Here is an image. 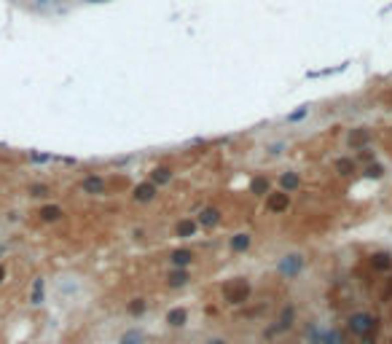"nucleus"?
<instances>
[{
    "label": "nucleus",
    "instance_id": "1",
    "mask_svg": "<svg viewBox=\"0 0 392 344\" xmlns=\"http://www.w3.org/2000/svg\"><path fill=\"white\" fill-rule=\"evenodd\" d=\"M347 328L352 336H360V339H365V336H371L376 328H379V320H376L371 312H352V315L347 317Z\"/></svg>",
    "mask_w": 392,
    "mask_h": 344
},
{
    "label": "nucleus",
    "instance_id": "2",
    "mask_svg": "<svg viewBox=\"0 0 392 344\" xmlns=\"http://www.w3.org/2000/svg\"><path fill=\"white\" fill-rule=\"evenodd\" d=\"M223 299H226V304H245L250 299V283L242 280V277L226 283L223 285Z\"/></svg>",
    "mask_w": 392,
    "mask_h": 344
},
{
    "label": "nucleus",
    "instance_id": "3",
    "mask_svg": "<svg viewBox=\"0 0 392 344\" xmlns=\"http://www.w3.org/2000/svg\"><path fill=\"white\" fill-rule=\"evenodd\" d=\"M304 267V258L299 253H290L279 261V275L282 277H299V272Z\"/></svg>",
    "mask_w": 392,
    "mask_h": 344
},
{
    "label": "nucleus",
    "instance_id": "4",
    "mask_svg": "<svg viewBox=\"0 0 392 344\" xmlns=\"http://www.w3.org/2000/svg\"><path fill=\"white\" fill-rule=\"evenodd\" d=\"M266 207L271 213H285L290 207V194L287 191H274V194H266Z\"/></svg>",
    "mask_w": 392,
    "mask_h": 344
},
{
    "label": "nucleus",
    "instance_id": "5",
    "mask_svg": "<svg viewBox=\"0 0 392 344\" xmlns=\"http://www.w3.org/2000/svg\"><path fill=\"white\" fill-rule=\"evenodd\" d=\"M81 191L83 194H91V197H100V194H105V181L103 178H86V181L81 183Z\"/></svg>",
    "mask_w": 392,
    "mask_h": 344
},
{
    "label": "nucleus",
    "instance_id": "6",
    "mask_svg": "<svg viewBox=\"0 0 392 344\" xmlns=\"http://www.w3.org/2000/svg\"><path fill=\"white\" fill-rule=\"evenodd\" d=\"M199 223L205 226V229H213V226H218L221 223V210L218 207H205L199 213Z\"/></svg>",
    "mask_w": 392,
    "mask_h": 344
},
{
    "label": "nucleus",
    "instance_id": "7",
    "mask_svg": "<svg viewBox=\"0 0 392 344\" xmlns=\"http://www.w3.org/2000/svg\"><path fill=\"white\" fill-rule=\"evenodd\" d=\"M135 202H151L153 197H156V186L148 181V183H140V186H135Z\"/></svg>",
    "mask_w": 392,
    "mask_h": 344
},
{
    "label": "nucleus",
    "instance_id": "8",
    "mask_svg": "<svg viewBox=\"0 0 392 344\" xmlns=\"http://www.w3.org/2000/svg\"><path fill=\"white\" fill-rule=\"evenodd\" d=\"M371 267H373L376 272H389V269H392V255H389V253H376V255H371Z\"/></svg>",
    "mask_w": 392,
    "mask_h": 344
},
{
    "label": "nucleus",
    "instance_id": "9",
    "mask_svg": "<svg viewBox=\"0 0 392 344\" xmlns=\"http://www.w3.org/2000/svg\"><path fill=\"white\" fill-rule=\"evenodd\" d=\"M250 191H253L255 197H266V194H269V178H266V175H255L253 183H250Z\"/></svg>",
    "mask_w": 392,
    "mask_h": 344
},
{
    "label": "nucleus",
    "instance_id": "10",
    "mask_svg": "<svg viewBox=\"0 0 392 344\" xmlns=\"http://www.w3.org/2000/svg\"><path fill=\"white\" fill-rule=\"evenodd\" d=\"M172 178V169L169 167H153L151 169V183L153 186H164Z\"/></svg>",
    "mask_w": 392,
    "mask_h": 344
},
{
    "label": "nucleus",
    "instance_id": "11",
    "mask_svg": "<svg viewBox=\"0 0 392 344\" xmlns=\"http://www.w3.org/2000/svg\"><path fill=\"white\" fill-rule=\"evenodd\" d=\"M247 247H250V234L239 231V234H234V237H231V250H234V253H245Z\"/></svg>",
    "mask_w": 392,
    "mask_h": 344
},
{
    "label": "nucleus",
    "instance_id": "12",
    "mask_svg": "<svg viewBox=\"0 0 392 344\" xmlns=\"http://www.w3.org/2000/svg\"><path fill=\"white\" fill-rule=\"evenodd\" d=\"M185 320H188V312H185V309H180V307L169 309V315H167V323H169L172 328H180V325H185Z\"/></svg>",
    "mask_w": 392,
    "mask_h": 344
},
{
    "label": "nucleus",
    "instance_id": "13",
    "mask_svg": "<svg viewBox=\"0 0 392 344\" xmlns=\"http://www.w3.org/2000/svg\"><path fill=\"white\" fill-rule=\"evenodd\" d=\"M368 140H371V132L360 127V129H355V132L349 135V145H352V148H363V145L368 143Z\"/></svg>",
    "mask_w": 392,
    "mask_h": 344
},
{
    "label": "nucleus",
    "instance_id": "14",
    "mask_svg": "<svg viewBox=\"0 0 392 344\" xmlns=\"http://www.w3.org/2000/svg\"><path fill=\"white\" fill-rule=\"evenodd\" d=\"M299 175H296V172H285V175H279V186H282V191H296L299 189Z\"/></svg>",
    "mask_w": 392,
    "mask_h": 344
},
{
    "label": "nucleus",
    "instance_id": "15",
    "mask_svg": "<svg viewBox=\"0 0 392 344\" xmlns=\"http://www.w3.org/2000/svg\"><path fill=\"white\" fill-rule=\"evenodd\" d=\"M169 258H172V264H175V267L180 269V267H188V264L193 261V253H191V250H185V247H183V250H175V253H172Z\"/></svg>",
    "mask_w": 392,
    "mask_h": 344
},
{
    "label": "nucleus",
    "instance_id": "16",
    "mask_svg": "<svg viewBox=\"0 0 392 344\" xmlns=\"http://www.w3.org/2000/svg\"><path fill=\"white\" fill-rule=\"evenodd\" d=\"M62 215H65V213H62V207H57V205H46V207H41V218H43L46 223L59 221Z\"/></svg>",
    "mask_w": 392,
    "mask_h": 344
},
{
    "label": "nucleus",
    "instance_id": "17",
    "mask_svg": "<svg viewBox=\"0 0 392 344\" xmlns=\"http://www.w3.org/2000/svg\"><path fill=\"white\" fill-rule=\"evenodd\" d=\"M175 234H177L180 239L193 237V234H196V223H193V221H180V223L175 226Z\"/></svg>",
    "mask_w": 392,
    "mask_h": 344
},
{
    "label": "nucleus",
    "instance_id": "18",
    "mask_svg": "<svg viewBox=\"0 0 392 344\" xmlns=\"http://www.w3.org/2000/svg\"><path fill=\"white\" fill-rule=\"evenodd\" d=\"M143 341H145V336H143V331H137V328H129L119 339V344H143Z\"/></svg>",
    "mask_w": 392,
    "mask_h": 344
},
{
    "label": "nucleus",
    "instance_id": "19",
    "mask_svg": "<svg viewBox=\"0 0 392 344\" xmlns=\"http://www.w3.org/2000/svg\"><path fill=\"white\" fill-rule=\"evenodd\" d=\"M188 280H191V277H188V272H183V269H175V272H172V275H169V280H167V283H169V288H183V285H188Z\"/></svg>",
    "mask_w": 392,
    "mask_h": 344
},
{
    "label": "nucleus",
    "instance_id": "20",
    "mask_svg": "<svg viewBox=\"0 0 392 344\" xmlns=\"http://www.w3.org/2000/svg\"><path fill=\"white\" fill-rule=\"evenodd\" d=\"M355 169H357L355 159H339L336 161V172H339V175H352Z\"/></svg>",
    "mask_w": 392,
    "mask_h": 344
},
{
    "label": "nucleus",
    "instance_id": "21",
    "mask_svg": "<svg viewBox=\"0 0 392 344\" xmlns=\"http://www.w3.org/2000/svg\"><path fill=\"white\" fill-rule=\"evenodd\" d=\"M323 344H344V333L339 328H331V331L323 333Z\"/></svg>",
    "mask_w": 392,
    "mask_h": 344
},
{
    "label": "nucleus",
    "instance_id": "22",
    "mask_svg": "<svg viewBox=\"0 0 392 344\" xmlns=\"http://www.w3.org/2000/svg\"><path fill=\"white\" fill-rule=\"evenodd\" d=\"M293 320H296V309L293 307H285V309H282V315H279V328L285 331V328L293 325Z\"/></svg>",
    "mask_w": 392,
    "mask_h": 344
},
{
    "label": "nucleus",
    "instance_id": "23",
    "mask_svg": "<svg viewBox=\"0 0 392 344\" xmlns=\"http://www.w3.org/2000/svg\"><path fill=\"white\" fill-rule=\"evenodd\" d=\"M30 301H33V304H41L43 301V280L41 277L33 283V296H30Z\"/></svg>",
    "mask_w": 392,
    "mask_h": 344
},
{
    "label": "nucleus",
    "instance_id": "24",
    "mask_svg": "<svg viewBox=\"0 0 392 344\" xmlns=\"http://www.w3.org/2000/svg\"><path fill=\"white\" fill-rule=\"evenodd\" d=\"M145 312V299H135L129 304V315H143Z\"/></svg>",
    "mask_w": 392,
    "mask_h": 344
},
{
    "label": "nucleus",
    "instance_id": "25",
    "mask_svg": "<svg viewBox=\"0 0 392 344\" xmlns=\"http://www.w3.org/2000/svg\"><path fill=\"white\" fill-rule=\"evenodd\" d=\"M307 113H309V108H299L296 113H290V116H287V121H301Z\"/></svg>",
    "mask_w": 392,
    "mask_h": 344
},
{
    "label": "nucleus",
    "instance_id": "26",
    "mask_svg": "<svg viewBox=\"0 0 392 344\" xmlns=\"http://www.w3.org/2000/svg\"><path fill=\"white\" fill-rule=\"evenodd\" d=\"M381 172H384V169L379 167V164H371V167L365 169V175H368V178H381Z\"/></svg>",
    "mask_w": 392,
    "mask_h": 344
},
{
    "label": "nucleus",
    "instance_id": "27",
    "mask_svg": "<svg viewBox=\"0 0 392 344\" xmlns=\"http://www.w3.org/2000/svg\"><path fill=\"white\" fill-rule=\"evenodd\" d=\"M30 194H33V197H46V194H49V189H46V186H33V189H30Z\"/></svg>",
    "mask_w": 392,
    "mask_h": 344
},
{
    "label": "nucleus",
    "instance_id": "28",
    "mask_svg": "<svg viewBox=\"0 0 392 344\" xmlns=\"http://www.w3.org/2000/svg\"><path fill=\"white\" fill-rule=\"evenodd\" d=\"M207 344H229V341H226V339H210Z\"/></svg>",
    "mask_w": 392,
    "mask_h": 344
},
{
    "label": "nucleus",
    "instance_id": "29",
    "mask_svg": "<svg viewBox=\"0 0 392 344\" xmlns=\"http://www.w3.org/2000/svg\"><path fill=\"white\" fill-rule=\"evenodd\" d=\"M3 280H6V267L0 264V283H3Z\"/></svg>",
    "mask_w": 392,
    "mask_h": 344
},
{
    "label": "nucleus",
    "instance_id": "30",
    "mask_svg": "<svg viewBox=\"0 0 392 344\" xmlns=\"http://www.w3.org/2000/svg\"><path fill=\"white\" fill-rule=\"evenodd\" d=\"M89 3H105V0H89Z\"/></svg>",
    "mask_w": 392,
    "mask_h": 344
}]
</instances>
